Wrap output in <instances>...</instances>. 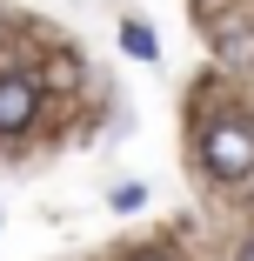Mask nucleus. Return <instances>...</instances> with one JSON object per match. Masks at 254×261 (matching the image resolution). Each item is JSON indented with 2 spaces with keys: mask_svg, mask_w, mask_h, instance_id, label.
I'll return each mask as SVG.
<instances>
[{
  "mask_svg": "<svg viewBox=\"0 0 254 261\" xmlns=\"http://www.w3.org/2000/svg\"><path fill=\"white\" fill-rule=\"evenodd\" d=\"M121 40H127V47H134V54H140V61H154V34H147V27H127V34H121Z\"/></svg>",
  "mask_w": 254,
  "mask_h": 261,
  "instance_id": "obj_4",
  "label": "nucleus"
},
{
  "mask_svg": "<svg viewBox=\"0 0 254 261\" xmlns=\"http://www.w3.org/2000/svg\"><path fill=\"white\" fill-rule=\"evenodd\" d=\"M214 47H221V61H241V67L254 61V34H247V27H221Z\"/></svg>",
  "mask_w": 254,
  "mask_h": 261,
  "instance_id": "obj_3",
  "label": "nucleus"
},
{
  "mask_svg": "<svg viewBox=\"0 0 254 261\" xmlns=\"http://www.w3.org/2000/svg\"><path fill=\"white\" fill-rule=\"evenodd\" d=\"M134 261H161V254H134Z\"/></svg>",
  "mask_w": 254,
  "mask_h": 261,
  "instance_id": "obj_5",
  "label": "nucleus"
},
{
  "mask_svg": "<svg viewBox=\"0 0 254 261\" xmlns=\"http://www.w3.org/2000/svg\"><path fill=\"white\" fill-rule=\"evenodd\" d=\"M34 108H40V87L34 81H20V74L0 81V134H20L34 121Z\"/></svg>",
  "mask_w": 254,
  "mask_h": 261,
  "instance_id": "obj_2",
  "label": "nucleus"
},
{
  "mask_svg": "<svg viewBox=\"0 0 254 261\" xmlns=\"http://www.w3.org/2000/svg\"><path fill=\"white\" fill-rule=\"evenodd\" d=\"M201 161H208V174L221 181H247L254 174V121H214L208 134H201Z\"/></svg>",
  "mask_w": 254,
  "mask_h": 261,
  "instance_id": "obj_1",
  "label": "nucleus"
}]
</instances>
